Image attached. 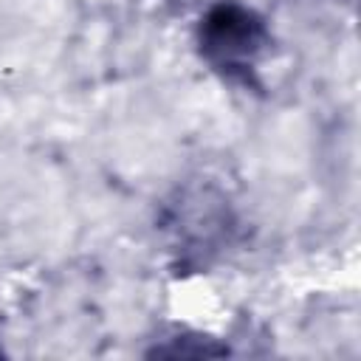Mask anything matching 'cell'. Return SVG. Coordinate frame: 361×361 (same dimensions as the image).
Segmentation results:
<instances>
[{"mask_svg":"<svg viewBox=\"0 0 361 361\" xmlns=\"http://www.w3.org/2000/svg\"><path fill=\"white\" fill-rule=\"evenodd\" d=\"M268 39L271 34L265 20L240 3H220L209 8L197 28L200 56L212 65V71L240 82L251 79Z\"/></svg>","mask_w":361,"mask_h":361,"instance_id":"cell-1","label":"cell"}]
</instances>
